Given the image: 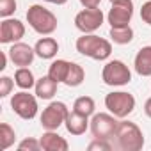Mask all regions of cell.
Here are the masks:
<instances>
[{
	"label": "cell",
	"mask_w": 151,
	"mask_h": 151,
	"mask_svg": "<svg viewBox=\"0 0 151 151\" xmlns=\"http://www.w3.org/2000/svg\"><path fill=\"white\" fill-rule=\"evenodd\" d=\"M41 149L45 151H68L69 144L64 137L57 133V130H46L41 135Z\"/></svg>",
	"instance_id": "obj_13"
},
{
	"label": "cell",
	"mask_w": 151,
	"mask_h": 151,
	"mask_svg": "<svg viewBox=\"0 0 151 151\" xmlns=\"http://www.w3.org/2000/svg\"><path fill=\"white\" fill-rule=\"evenodd\" d=\"M25 36V25L16 18H4L0 22V43L2 45H13L22 41Z\"/></svg>",
	"instance_id": "obj_11"
},
{
	"label": "cell",
	"mask_w": 151,
	"mask_h": 151,
	"mask_svg": "<svg viewBox=\"0 0 151 151\" xmlns=\"http://www.w3.org/2000/svg\"><path fill=\"white\" fill-rule=\"evenodd\" d=\"M27 22H29L30 29L34 32L41 34V36H52L57 30V23H59L57 16L50 9H46V7H43L39 4H34V6L29 7Z\"/></svg>",
	"instance_id": "obj_2"
},
{
	"label": "cell",
	"mask_w": 151,
	"mask_h": 151,
	"mask_svg": "<svg viewBox=\"0 0 151 151\" xmlns=\"http://www.w3.org/2000/svg\"><path fill=\"white\" fill-rule=\"evenodd\" d=\"M101 80L105 86L110 87H123L126 84H130L132 80V71L130 68L123 62V60H109L103 69H101Z\"/></svg>",
	"instance_id": "obj_5"
},
{
	"label": "cell",
	"mask_w": 151,
	"mask_h": 151,
	"mask_svg": "<svg viewBox=\"0 0 151 151\" xmlns=\"http://www.w3.org/2000/svg\"><path fill=\"white\" fill-rule=\"evenodd\" d=\"M43 2H48V4H55V6H64L68 0H43Z\"/></svg>",
	"instance_id": "obj_31"
},
{
	"label": "cell",
	"mask_w": 151,
	"mask_h": 151,
	"mask_svg": "<svg viewBox=\"0 0 151 151\" xmlns=\"http://www.w3.org/2000/svg\"><path fill=\"white\" fill-rule=\"evenodd\" d=\"M110 41L116 43V45H128L133 41V29L130 25H124V27H110Z\"/></svg>",
	"instance_id": "obj_19"
},
{
	"label": "cell",
	"mask_w": 151,
	"mask_h": 151,
	"mask_svg": "<svg viewBox=\"0 0 151 151\" xmlns=\"http://www.w3.org/2000/svg\"><path fill=\"white\" fill-rule=\"evenodd\" d=\"M73 110L78 112V114H82V116L91 117V116L96 114V103H94V100H93L91 96H80V98L75 100Z\"/></svg>",
	"instance_id": "obj_22"
},
{
	"label": "cell",
	"mask_w": 151,
	"mask_h": 151,
	"mask_svg": "<svg viewBox=\"0 0 151 151\" xmlns=\"http://www.w3.org/2000/svg\"><path fill=\"white\" fill-rule=\"evenodd\" d=\"M14 78L7 77V75H4L2 78H0V98H7L11 94V91L14 89Z\"/></svg>",
	"instance_id": "obj_25"
},
{
	"label": "cell",
	"mask_w": 151,
	"mask_h": 151,
	"mask_svg": "<svg viewBox=\"0 0 151 151\" xmlns=\"http://www.w3.org/2000/svg\"><path fill=\"white\" fill-rule=\"evenodd\" d=\"M77 52L93 60H107L112 53V43L96 34H82L75 43Z\"/></svg>",
	"instance_id": "obj_1"
},
{
	"label": "cell",
	"mask_w": 151,
	"mask_h": 151,
	"mask_svg": "<svg viewBox=\"0 0 151 151\" xmlns=\"http://www.w3.org/2000/svg\"><path fill=\"white\" fill-rule=\"evenodd\" d=\"M133 16V2L132 0H121V2H114L109 14H107V22L110 23V27H124L130 25Z\"/></svg>",
	"instance_id": "obj_10"
},
{
	"label": "cell",
	"mask_w": 151,
	"mask_h": 151,
	"mask_svg": "<svg viewBox=\"0 0 151 151\" xmlns=\"http://www.w3.org/2000/svg\"><path fill=\"white\" fill-rule=\"evenodd\" d=\"M69 60H66V59H57V60H53L52 64H50V68H48V77L52 78V80H55L57 84H64V80H66V77H68V71H69Z\"/></svg>",
	"instance_id": "obj_18"
},
{
	"label": "cell",
	"mask_w": 151,
	"mask_h": 151,
	"mask_svg": "<svg viewBox=\"0 0 151 151\" xmlns=\"http://www.w3.org/2000/svg\"><path fill=\"white\" fill-rule=\"evenodd\" d=\"M14 82L20 89L23 91H30L36 86V78H34V73L29 68H18L14 73Z\"/></svg>",
	"instance_id": "obj_21"
},
{
	"label": "cell",
	"mask_w": 151,
	"mask_h": 151,
	"mask_svg": "<svg viewBox=\"0 0 151 151\" xmlns=\"http://www.w3.org/2000/svg\"><path fill=\"white\" fill-rule=\"evenodd\" d=\"M144 112H146L147 117H151V98L146 100V103H144Z\"/></svg>",
	"instance_id": "obj_30"
},
{
	"label": "cell",
	"mask_w": 151,
	"mask_h": 151,
	"mask_svg": "<svg viewBox=\"0 0 151 151\" xmlns=\"http://www.w3.org/2000/svg\"><path fill=\"white\" fill-rule=\"evenodd\" d=\"M11 109L18 117H22L25 121H30V119H34L37 116V109H39L37 107V96H34V94L22 89L20 93L13 94Z\"/></svg>",
	"instance_id": "obj_6"
},
{
	"label": "cell",
	"mask_w": 151,
	"mask_h": 151,
	"mask_svg": "<svg viewBox=\"0 0 151 151\" xmlns=\"http://www.w3.org/2000/svg\"><path fill=\"white\" fill-rule=\"evenodd\" d=\"M7 53H9L11 62L18 68H29L34 62V57H36L34 46H30L27 43H22V41L13 43V46L7 50Z\"/></svg>",
	"instance_id": "obj_12"
},
{
	"label": "cell",
	"mask_w": 151,
	"mask_h": 151,
	"mask_svg": "<svg viewBox=\"0 0 151 151\" xmlns=\"http://www.w3.org/2000/svg\"><path fill=\"white\" fill-rule=\"evenodd\" d=\"M57 87H59V84L46 75V77H41V78L36 80L34 93H36V96L39 100H52L57 94Z\"/></svg>",
	"instance_id": "obj_16"
},
{
	"label": "cell",
	"mask_w": 151,
	"mask_h": 151,
	"mask_svg": "<svg viewBox=\"0 0 151 151\" xmlns=\"http://www.w3.org/2000/svg\"><path fill=\"white\" fill-rule=\"evenodd\" d=\"M117 117L110 112H100L91 117V133L94 139H112L117 130Z\"/></svg>",
	"instance_id": "obj_7"
},
{
	"label": "cell",
	"mask_w": 151,
	"mask_h": 151,
	"mask_svg": "<svg viewBox=\"0 0 151 151\" xmlns=\"http://www.w3.org/2000/svg\"><path fill=\"white\" fill-rule=\"evenodd\" d=\"M80 4L87 9H94V7H100L101 0H80Z\"/></svg>",
	"instance_id": "obj_29"
},
{
	"label": "cell",
	"mask_w": 151,
	"mask_h": 151,
	"mask_svg": "<svg viewBox=\"0 0 151 151\" xmlns=\"http://www.w3.org/2000/svg\"><path fill=\"white\" fill-rule=\"evenodd\" d=\"M114 2H121V0H110V4H114Z\"/></svg>",
	"instance_id": "obj_32"
},
{
	"label": "cell",
	"mask_w": 151,
	"mask_h": 151,
	"mask_svg": "<svg viewBox=\"0 0 151 151\" xmlns=\"http://www.w3.org/2000/svg\"><path fill=\"white\" fill-rule=\"evenodd\" d=\"M133 68L140 77H151V45L142 46L137 52L133 59Z\"/></svg>",
	"instance_id": "obj_15"
},
{
	"label": "cell",
	"mask_w": 151,
	"mask_h": 151,
	"mask_svg": "<svg viewBox=\"0 0 151 151\" xmlns=\"http://www.w3.org/2000/svg\"><path fill=\"white\" fill-rule=\"evenodd\" d=\"M103 20H105V14L100 7H94V9L84 7L75 16V27L82 34H93L103 25Z\"/></svg>",
	"instance_id": "obj_9"
},
{
	"label": "cell",
	"mask_w": 151,
	"mask_h": 151,
	"mask_svg": "<svg viewBox=\"0 0 151 151\" xmlns=\"http://www.w3.org/2000/svg\"><path fill=\"white\" fill-rule=\"evenodd\" d=\"M69 114V109L66 103L62 101H52L41 114L39 121L41 126L45 130H59V126H62L66 123V117Z\"/></svg>",
	"instance_id": "obj_8"
},
{
	"label": "cell",
	"mask_w": 151,
	"mask_h": 151,
	"mask_svg": "<svg viewBox=\"0 0 151 151\" xmlns=\"http://www.w3.org/2000/svg\"><path fill=\"white\" fill-rule=\"evenodd\" d=\"M140 18H142L144 23H147L151 27V0H147V2L142 4V7H140Z\"/></svg>",
	"instance_id": "obj_28"
},
{
	"label": "cell",
	"mask_w": 151,
	"mask_h": 151,
	"mask_svg": "<svg viewBox=\"0 0 151 151\" xmlns=\"http://www.w3.org/2000/svg\"><path fill=\"white\" fill-rule=\"evenodd\" d=\"M89 151H110L112 144L109 142V139H93L87 146Z\"/></svg>",
	"instance_id": "obj_27"
},
{
	"label": "cell",
	"mask_w": 151,
	"mask_h": 151,
	"mask_svg": "<svg viewBox=\"0 0 151 151\" xmlns=\"http://www.w3.org/2000/svg\"><path fill=\"white\" fill-rule=\"evenodd\" d=\"M105 107L117 119H124L135 110V98L126 91H112L105 96Z\"/></svg>",
	"instance_id": "obj_4"
},
{
	"label": "cell",
	"mask_w": 151,
	"mask_h": 151,
	"mask_svg": "<svg viewBox=\"0 0 151 151\" xmlns=\"http://www.w3.org/2000/svg\"><path fill=\"white\" fill-rule=\"evenodd\" d=\"M86 80V71L80 64L77 62H71L69 64V71H68V77L64 80V86L68 87H78L82 86V82Z\"/></svg>",
	"instance_id": "obj_20"
},
{
	"label": "cell",
	"mask_w": 151,
	"mask_h": 151,
	"mask_svg": "<svg viewBox=\"0 0 151 151\" xmlns=\"http://www.w3.org/2000/svg\"><path fill=\"white\" fill-rule=\"evenodd\" d=\"M34 50H36V55L41 59H53L59 52V43L57 39L46 36V37L37 39V43L34 45Z\"/></svg>",
	"instance_id": "obj_17"
},
{
	"label": "cell",
	"mask_w": 151,
	"mask_h": 151,
	"mask_svg": "<svg viewBox=\"0 0 151 151\" xmlns=\"http://www.w3.org/2000/svg\"><path fill=\"white\" fill-rule=\"evenodd\" d=\"M18 7L16 0H0V16L2 18H11Z\"/></svg>",
	"instance_id": "obj_24"
},
{
	"label": "cell",
	"mask_w": 151,
	"mask_h": 151,
	"mask_svg": "<svg viewBox=\"0 0 151 151\" xmlns=\"http://www.w3.org/2000/svg\"><path fill=\"white\" fill-rule=\"evenodd\" d=\"M89 124H91V121H89L87 116H82L75 110H69V114L66 117V123H64L68 133H71V135H84L87 132Z\"/></svg>",
	"instance_id": "obj_14"
},
{
	"label": "cell",
	"mask_w": 151,
	"mask_h": 151,
	"mask_svg": "<svg viewBox=\"0 0 151 151\" xmlns=\"http://www.w3.org/2000/svg\"><path fill=\"white\" fill-rule=\"evenodd\" d=\"M18 149L20 151H39L41 149V140L32 139V137H27V139H23L18 144Z\"/></svg>",
	"instance_id": "obj_26"
},
{
	"label": "cell",
	"mask_w": 151,
	"mask_h": 151,
	"mask_svg": "<svg viewBox=\"0 0 151 151\" xmlns=\"http://www.w3.org/2000/svg\"><path fill=\"white\" fill-rule=\"evenodd\" d=\"M114 137L117 140V147L123 151H140L144 147V133L139 124L132 121L121 119Z\"/></svg>",
	"instance_id": "obj_3"
},
{
	"label": "cell",
	"mask_w": 151,
	"mask_h": 151,
	"mask_svg": "<svg viewBox=\"0 0 151 151\" xmlns=\"http://www.w3.org/2000/svg\"><path fill=\"white\" fill-rule=\"evenodd\" d=\"M16 140V132L9 123H2L0 124V149L6 151L9 149Z\"/></svg>",
	"instance_id": "obj_23"
}]
</instances>
